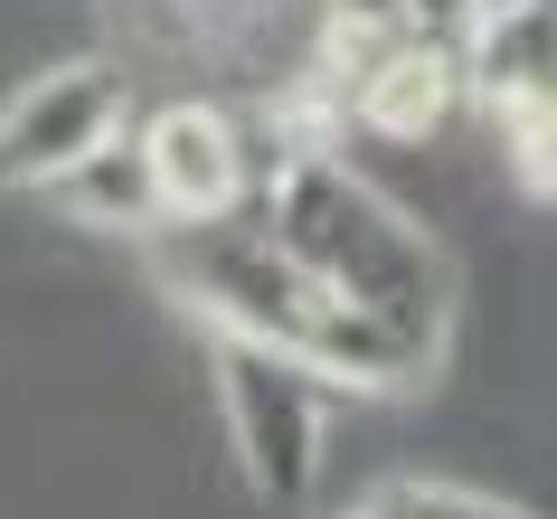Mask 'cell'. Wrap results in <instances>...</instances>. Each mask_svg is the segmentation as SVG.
<instances>
[{
  "instance_id": "obj_1",
  "label": "cell",
  "mask_w": 557,
  "mask_h": 519,
  "mask_svg": "<svg viewBox=\"0 0 557 519\" xmlns=\"http://www.w3.org/2000/svg\"><path fill=\"white\" fill-rule=\"evenodd\" d=\"M256 218H264V236H274L312 284H331L341 302L379 312L387 331H407L416 349H435V359H444V331H454V274H444L435 236L416 227L387 189H369L350 161H331L312 133H274Z\"/></svg>"
},
{
  "instance_id": "obj_2",
  "label": "cell",
  "mask_w": 557,
  "mask_h": 519,
  "mask_svg": "<svg viewBox=\"0 0 557 519\" xmlns=\"http://www.w3.org/2000/svg\"><path fill=\"white\" fill-rule=\"evenodd\" d=\"M171 246V284L199 302L218 331L264 349H294L322 387H359V397H397V387H425L435 378V349H416L407 331H387L379 312L341 302L331 284H312L264 218H208V227H161Z\"/></svg>"
},
{
  "instance_id": "obj_3",
  "label": "cell",
  "mask_w": 557,
  "mask_h": 519,
  "mask_svg": "<svg viewBox=\"0 0 557 519\" xmlns=\"http://www.w3.org/2000/svg\"><path fill=\"white\" fill-rule=\"evenodd\" d=\"M218 425L236 444V472L256 501H302L312 472H322V444H331V387L302 369L294 349H264V341H236L218 331Z\"/></svg>"
},
{
  "instance_id": "obj_4",
  "label": "cell",
  "mask_w": 557,
  "mask_h": 519,
  "mask_svg": "<svg viewBox=\"0 0 557 519\" xmlns=\"http://www.w3.org/2000/svg\"><path fill=\"white\" fill-rule=\"evenodd\" d=\"M133 151H143L161 227H208V218H246V208H256L274 133H256V123L236 114V104H218V95H161L151 114H133Z\"/></svg>"
},
{
  "instance_id": "obj_5",
  "label": "cell",
  "mask_w": 557,
  "mask_h": 519,
  "mask_svg": "<svg viewBox=\"0 0 557 519\" xmlns=\"http://www.w3.org/2000/svg\"><path fill=\"white\" fill-rule=\"evenodd\" d=\"M463 104L500 133L529 199L557 189V29L548 0H482L463 29Z\"/></svg>"
},
{
  "instance_id": "obj_6",
  "label": "cell",
  "mask_w": 557,
  "mask_h": 519,
  "mask_svg": "<svg viewBox=\"0 0 557 519\" xmlns=\"http://www.w3.org/2000/svg\"><path fill=\"white\" fill-rule=\"evenodd\" d=\"M322 114L379 133V143H435L463 114V48L454 38H322L312 58Z\"/></svg>"
},
{
  "instance_id": "obj_7",
  "label": "cell",
  "mask_w": 557,
  "mask_h": 519,
  "mask_svg": "<svg viewBox=\"0 0 557 519\" xmlns=\"http://www.w3.org/2000/svg\"><path fill=\"white\" fill-rule=\"evenodd\" d=\"M133 123V76L114 58H66L0 104V189H58L95 143Z\"/></svg>"
},
{
  "instance_id": "obj_8",
  "label": "cell",
  "mask_w": 557,
  "mask_h": 519,
  "mask_svg": "<svg viewBox=\"0 0 557 519\" xmlns=\"http://www.w3.org/2000/svg\"><path fill=\"white\" fill-rule=\"evenodd\" d=\"M58 199L76 208V218H95V227H161V208H151V180H143V151H133V123H123L114 143H95L76 171L58 180Z\"/></svg>"
},
{
  "instance_id": "obj_9",
  "label": "cell",
  "mask_w": 557,
  "mask_h": 519,
  "mask_svg": "<svg viewBox=\"0 0 557 519\" xmlns=\"http://www.w3.org/2000/svg\"><path fill=\"white\" fill-rule=\"evenodd\" d=\"M482 0H322V38H454Z\"/></svg>"
},
{
  "instance_id": "obj_10",
  "label": "cell",
  "mask_w": 557,
  "mask_h": 519,
  "mask_svg": "<svg viewBox=\"0 0 557 519\" xmlns=\"http://www.w3.org/2000/svg\"><path fill=\"white\" fill-rule=\"evenodd\" d=\"M284 0H180V20L208 38V48H236V38H256Z\"/></svg>"
}]
</instances>
